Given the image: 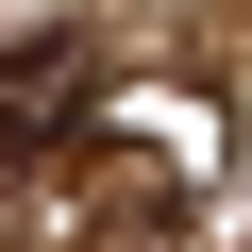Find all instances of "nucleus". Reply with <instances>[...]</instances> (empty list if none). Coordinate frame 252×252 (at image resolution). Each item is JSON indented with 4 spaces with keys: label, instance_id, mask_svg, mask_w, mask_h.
I'll return each mask as SVG.
<instances>
[{
    "label": "nucleus",
    "instance_id": "nucleus-1",
    "mask_svg": "<svg viewBox=\"0 0 252 252\" xmlns=\"http://www.w3.org/2000/svg\"><path fill=\"white\" fill-rule=\"evenodd\" d=\"M84 152H101V219L152 252L168 219L219 202V101H202V84H135L118 118H84Z\"/></svg>",
    "mask_w": 252,
    "mask_h": 252
},
{
    "label": "nucleus",
    "instance_id": "nucleus-2",
    "mask_svg": "<svg viewBox=\"0 0 252 252\" xmlns=\"http://www.w3.org/2000/svg\"><path fill=\"white\" fill-rule=\"evenodd\" d=\"M101 118V51L84 34H17L0 51V168H67Z\"/></svg>",
    "mask_w": 252,
    "mask_h": 252
}]
</instances>
